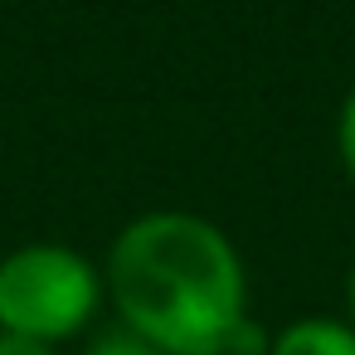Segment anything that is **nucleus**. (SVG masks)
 <instances>
[{
	"label": "nucleus",
	"mask_w": 355,
	"mask_h": 355,
	"mask_svg": "<svg viewBox=\"0 0 355 355\" xmlns=\"http://www.w3.org/2000/svg\"><path fill=\"white\" fill-rule=\"evenodd\" d=\"M122 331L161 355H224L248 316L239 243L195 209H146L117 229L103 258Z\"/></svg>",
	"instance_id": "nucleus-1"
},
{
	"label": "nucleus",
	"mask_w": 355,
	"mask_h": 355,
	"mask_svg": "<svg viewBox=\"0 0 355 355\" xmlns=\"http://www.w3.org/2000/svg\"><path fill=\"white\" fill-rule=\"evenodd\" d=\"M107 302L103 263L73 243H20L0 258V331L64 345Z\"/></svg>",
	"instance_id": "nucleus-2"
},
{
	"label": "nucleus",
	"mask_w": 355,
	"mask_h": 355,
	"mask_svg": "<svg viewBox=\"0 0 355 355\" xmlns=\"http://www.w3.org/2000/svg\"><path fill=\"white\" fill-rule=\"evenodd\" d=\"M268 355H355V326L345 316H297L272 336Z\"/></svg>",
	"instance_id": "nucleus-3"
},
{
	"label": "nucleus",
	"mask_w": 355,
	"mask_h": 355,
	"mask_svg": "<svg viewBox=\"0 0 355 355\" xmlns=\"http://www.w3.org/2000/svg\"><path fill=\"white\" fill-rule=\"evenodd\" d=\"M336 156H340L345 175L355 180V83L345 88V98L336 107Z\"/></svg>",
	"instance_id": "nucleus-4"
},
{
	"label": "nucleus",
	"mask_w": 355,
	"mask_h": 355,
	"mask_svg": "<svg viewBox=\"0 0 355 355\" xmlns=\"http://www.w3.org/2000/svg\"><path fill=\"white\" fill-rule=\"evenodd\" d=\"M78 355H161V350H151V345H141L137 336H127V331H107V336H98L88 350H78Z\"/></svg>",
	"instance_id": "nucleus-5"
},
{
	"label": "nucleus",
	"mask_w": 355,
	"mask_h": 355,
	"mask_svg": "<svg viewBox=\"0 0 355 355\" xmlns=\"http://www.w3.org/2000/svg\"><path fill=\"white\" fill-rule=\"evenodd\" d=\"M0 355H54V345L30 340V336H6V331H0Z\"/></svg>",
	"instance_id": "nucleus-6"
},
{
	"label": "nucleus",
	"mask_w": 355,
	"mask_h": 355,
	"mask_svg": "<svg viewBox=\"0 0 355 355\" xmlns=\"http://www.w3.org/2000/svg\"><path fill=\"white\" fill-rule=\"evenodd\" d=\"M340 297H345V321L355 326V258H350V268H345V282H340Z\"/></svg>",
	"instance_id": "nucleus-7"
}]
</instances>
